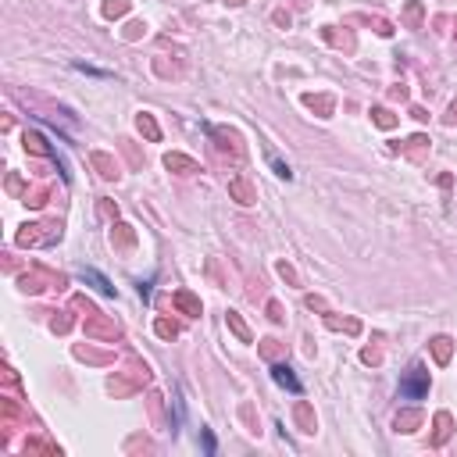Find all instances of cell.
I'll list each match as a JSON object with an SVG mask.
<instances>
[{
    "instance_id": "cell-1",
    "label": "cell",
    "mask_w": 457,
    "mask_h": 457,
    "mask_svg": "<svg viewBox=\"0 0 457 457\" xmlns=\"http://www.w3.org/2000/svg\"><path fill=\"white\" fill-rule=\"evenodd\" d=\"M425 390H429L425 368H422V364H415V368H411V375L400 383V397H407V400H422V397H425Z\"/></svg>"
},
{
    "instance_id": "cell-2",
    "label": "cell",
    "mask_w": 457,
    "mask_h": 457,
    "mask_svg": "<svg viewBox=\"0 0 457 457\" xmlns=\"http://www.w3.org/2000/svg\"><path fill=\"white\" fill-rule=\"evenodd\" d=\"M272 378H275L279 386L293 390V393H300V390H303V386H300V378L293 375V368H289V364H275V368H272Z\"/></svg>"
}]
</instances>
